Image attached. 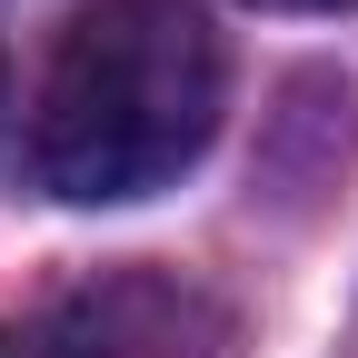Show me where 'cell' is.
<instances>
[{"instance_id":"cell-1","label":"cell","mask_w":358,"mask_h":358,"mask_svg":"<svg viewBox=\"0 0 358 358\" xmlns=\"http://www.w3.org/2000/svg\"><path fill=\"white\" fill-rule=\"evenodd\" d=\"M229 60L189 0H90L60 30L30 110V179L50 199H150L209 150Z\"/></svg>"},{"instance_id":"cell-2","label":"cell","mask_w":358,"mask_h":358,"mask_svg":"<svg viewBox=\"0 0 358 358\" xmlns=\"http://www.w3.org/2000/svg\"><path fill=\"white\" fill-rule=\"evenodd\" d=\"M229 348V319L189 289V279H100V289H70L60 308L0 329V358H219Z\"/></svg>"},{"instance_id":"cell-3","label":"cell","mask_w":358,"mask_h":358,"mask_svg":"<svg viewBox=\"0 0 358 358\" xmlns=\"http://www.w3.org/2000/svg\"><path fill=\"white\" fill-rule=\"evenodd\" d=\"M268 10H358V0H268Z\"/></svg>"}]
</instances>
